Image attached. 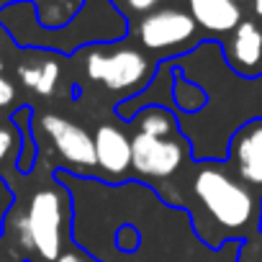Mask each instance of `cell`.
<instances>
[{
  "instance_id": "cell-1",
  "label": "cell",
  "mask_w": 262,
  "mask_h": 262,
  "mask_svg": "<svg viewBox=\"0 0 262 262\" xmlns=\"http://www.w3.org/2000/svg\"><path fill=\"white\" fill-rule=\"evenodd\" d=\"M193 188H195V195L201 198V203L206 206V211L221 226L236 229V226L249 224L252 211H254L252 195L239 183H234L226 172H221L216 167H206L195 175Z\"/></svg>"
},
{
  "instance_id": "cell-2",
  "label": "cell",
  "mask_w": 262,
  "mask_h": 262,
  "mask_svg": "<svg viewBox=\"0 0 262 262\" xmlns=\"http://www.w3.org/2000/svg\"><path fill=\"white\" fill-rule=\"evenodd\" d=\"M24 216L31 236V249H36L41 259L54 262L62 249V221H64L62 195L52 188L34 193L29 201V211Z\"/></svg>"
},
{
  "instance_id": "cell-3",
  "label": "cell",
  "mask_w": 262,
  "mask_h": 262,
  "mask_svg": "<svg viewBox=\"0 0 262 262\" xmlns=\"http://www.w3.org/2000/svg\"><path fill=\"white\" fill-rule=\"evenodd\" d=\"M85 72L90 80L103 82L108 90H128L137 88L149 75V62L137 49H118V52H90L85 62Z\"/></svg>"
},
{
  "instance_id": "cell-4",
  "label": "cell",
  "mask_w": 262,
  "mask_h": 262,
  "mask_svg": "<svg viewBox=\"0 0 262 262\" xmlns=\"http://www.w3.org/2000/svg\"><path fill=\"white\" fill-rule=\"evenodd\" d=\"M198 24L193 21L190 13L185 11H175V8H165V11H155L147 18H142L139 24V41L147 49L162 52L170 47H183L195 36Z\"/></svg>"
},
{
  "instance_id": "cell-5",
  "label": "cell",
  "mask_w": 262,
  "mask_h": 262,
  "mask_svg": "<svg viewBox=\"0 0 262 262\" xmlns=\"http://www.w3.org/2000/svg\"><path fill=\"white\" fill-rule=\"evenodd\" d=\"M41 128L49 137V142L54 144V149L72 165L77 167H93L95 162V142L88 131L77 123H72L64 116L57 113H47L41 116Z\"/></svg>"
},
{
  "instance_id": "cell-6",
  "label": "cell",
  "mask_w": 262,
  "mask_h": 262,
  "mask_svg": "<svg viewBox=\"0 0 262 262\" xmlns=\"http://www.w3.org/2000/svg\"><path fill=\"white\" fill-rule=\"evenodd\" d=\"M183 162V149L178 142L137 134L131 139V165L147 178H170Z\"/></svg>"
},
{
  "instance_id": "cell-7",
  "label": "cell",
  "mask_w": 262,
  "mask_h": 262,
  "mask_svg": "<svg viewBox=\"0 0 262 262\" xmlns=\"http://www.w3.org/2000/svg\"><path fill=\"white\" fill-rule=\"evenodd\" d=\"M95 142V162L108 175H123L131 165V139L118 126H100Z\"/></svg>"
},
{
  "instance_id": "cell-8",
  "label": "cell",
  "mask_w": 262,
  "mask_h": 262,
  "mask_svg": "<svg viewBox=\"0 0 262 262\" xmlns=\"http://www.w3.org/2000/svg\"><path fill=\"white\" fill-rule=\"evenodd\" d=\"M229 59L244 75H254L262 70V31L254 21H242L231 31Z\"/></svg>"
},
{
  "instance_id": "cell-9",
  "label": "cell",
  "mask_w": 262,
  "mask_h": 262,
  "mask_svg": "<svg viewBox=\"0 0 262 262\" xmlns=\"http://www.w3.org/2000/svg\"><path fill=\"white\" fill-rule=\"evenodd\" d=\"M193 21L213 34H229L242 24V8L236 0H188Z\"/></svg>"
},
{
  "instance_id": "cell-10",
  "label": "cell",
  "mask_w": 262,
  "mask_h": 262,
  "mask_svg": "<svg viewBox=\"0 0 262 262\" xmlns=\"http://www.w3.org/2000/svg\"><path fill=\"white\" fill-rule=\"evenodd\" d=\"M234 165L242 180L262 185V121L249 123L234 142Z\"/></svg>"
},
{
  "instance_id": "cell-11",
  "label": "cell",
  "mask_w": 262,
  "mask_h": 262,
  "mask_svg": "<svg viewBox=\"0 0 262 262\" xmlns=\"http://www.w3.org/2000/svg\"><path fill=\"white\" fill-rule=\"evenodd\" d=\"M18 77L26 88L36 90L39 95H52L59 82V64L54 59H44L39 64H21Z\"/></svg>"
},
{
  "instance_id": "cell-12",
  "label": "cell",
  "mask_w": 262,
  "mask_h": 262,
  "mask_svg": "<svg viewBox=\"0 0 262 262\" xmlns=\"http://www.w3.org/2000/svg\"><path fill=\"white\" fill-rule=\"evenodd\" d=\"M80 6L82 0H39V24L44 29H57L67 24Z\"/></svg>"
},
{
  "instance_id": "cell-13",
  "label": "cell",
  "mask_w": 262,
  "mask_h": 262,
  "mask_svg": "<svg viewBox=\"0 0 262 262\" xmlns=\"http://www.w3.org/2000/svg\"><path fill=\"white\" fill-rule=\"evenodd\" d=\"M139 126H142L139 134H149V137H160V139H167L170 131H172L170 116H167L165 111H160V108L147 111V113L139 118Z\"/></svg>"
},
{
  "instance_id": "cell-14",
  "label": "cell",
  "mask_w": 262,
  "mask_h": 262,
  "mask_svg": "<svg viewBox=\"0 0 262 262\" xmlns=\"http://www.w3.org/2000/svg\"><path fill=\"white\" fill-rule=\"evenodd\" d=\"M18 147V134L11 126H0V165H6V160L13 155Z\"/></svg>"
},
{
  "instance_id": "cell-15",
  "label": "cell",
  "mask_w": 262,
  "mask_h": 262,
  "mask_svg": "<svg viewBox=\"0 0 262 262\" xmlns=\"http://www.w3.org/2000/svg\"><path fill=\"white\" fill-rule=\"evenodd\" d=\"M13 100H16V88H13V82L0 75V108L11 105Z\"/></svg>"
},
{
  "instance_id": "cell-16",
  "label": "cell",
  "mask_w": 262,
  "mask_h": 262,
  "mask_svg": "<svg viewBox=\"0 0 262 262\" xmlns=\"http://www.w3.org/2000/svg\"><path fill=\"white\" fill-rule=\"evenodd\" d=\"M160 0H126V6L134 11V13H149Z\"/></svg>"
},
{
  "instance_id": "cell-17",
  "label": "cell",
  "mask_w": 262,
  "mask_h": 262,
  "mask_svg": "<svg viewBox=\"0 0 262 262\" xmlns=\"http://www.w3.org/2000/svg\"><path fill=\"white\" fill-rule=\"evenodd\" d=\"M54 262H85L80 254H75V252H67V254H59Z\"/></svg>"
},
{
  "instance_id": "cell-18",
  "label": "cell",
  "mask_w": 262,
  "mask_h": 262,
  "mask_svg": "<svg viewBox=\"0 0 262 262\" xmlns=\"http://www.w3.org/2000/svg\"><path fill=\"white\" fill-rule=\"evenodd\" d=\"M252 8H254V16L262 18V0H252Z\"/></svg>"
},
{
  "instance_id": "cell-19",
  "label": "cell",
  "mask_w": 262,
  "mask_h": 262,
  "mask_svg": "<svg viewBox=\"0 0 262 262\" xmlns=\"http://www.w3.org/2000/svg\"><path fill=\"white\" fill-rule=\"evenodd\" d=\"M0 75H3V59H0Z\"/></svg>"
}]
</instances>
